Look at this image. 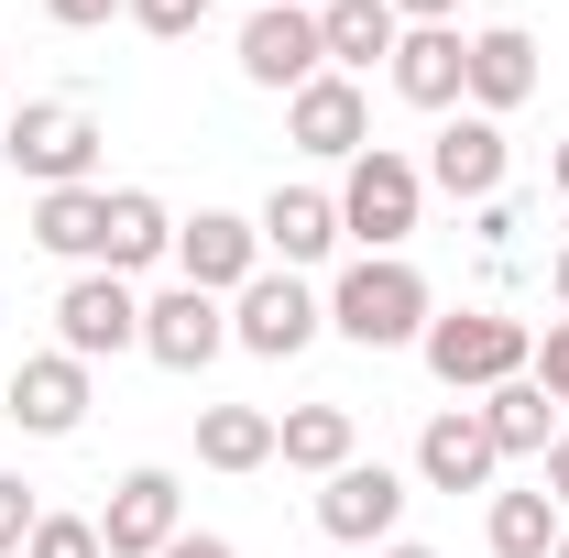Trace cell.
Listing matches in <instances>:
<instances>
[{"instance_id": "obj_1", "label": "cell", "mask_w": 569, "mask_h": 558, "mask_svg": "<svg viewBox=\"0 0 569 558\" xmlns=\"http://www.w3.org/2000/svg\"><path fill=\"white\" fill-rule=\"evenodd\" d=\"M427 275L406 263V252H361L351 275L329 285V329L351 350H406V340H427Z\"/></svg>"}, {"instance_id": "obj_2", "label": "cell", "mask_w": 569, "mask_h": 558, "mask_svg": "<svg viewBox=\"0 0 569 558\" xmlns=\"http://www.w3.org/2000/svg\"><path fill=\"white\" fill-rule=\"evenodd\" d=\"M427 372L449 383V395H493V383H515L526 361H537V340H526V318H493V307H460V318H427Z\"/></svg>"}, {"instance_id": "obj_33", "label": "cell", "mask_w": 569, "mask_h": 558, "mask_svg": "<svg viewBox=\"0 0 569 558\" xmlns=\"http://www.w3.org/2000/svg\"><path fill=\"white\" fill-rule=\"evenodd\" d=\"M164 558H241V548H230V537H176Z\"/></svg>"}, {"instance_id": "obj_18", "label": "cell", "mask_w": 569, "mask_h": 558, "mask_svg": "<svg viewBox=\"0 0 569 558\" xmlns=\"http://www.w3.org/2000/svg\"><path fill=\"white\" fill-rule=\"evenodd\" d=\"M252 230H263V252H274L284 275H296V263H318V252L340 241V198H329V187H274Z\"/></svg>"}, {"instance_id": "obj_16", "label": "cell", "mask_w": 569, "mask_h": 558, "mask_svg": "<svg viewBox=\"0 0 569 558\" xmlns=\"http://www.w3.org/2000/svg\"><path fill=\"white\" fill-rule=\"evenodd\" d=\"M176 263H187V285L198 296H241V285L263 275V230L230 209H198L187 230H176Z\"/></svg>"}, {"instance_id": "obj_3", "label": "cell", "mask_w": 569, "mask_h": 558, "mask_svg": "<svg viewBox=\"0 0 569 558\" xmlns=\"http://www.w3.org/2000/svg\"><path fill=\"white\" fill-rule=\"evenodd\" d=\"M99 142H110V132H99L77 99H22V110H11V132H0V165H11V176H33V187H88Z\"/></svg>"}, {"instance_id": "obj_20", "label": "cell", "mask_w": 569, "mask_h": 558, "mask_svg": "<svg viewBox=\"0 0 569 558\" xmlns=\"http://www.w3.org/2000/svg\"><path fill=\"white\" fill-rule=\"evenodd\" d=\"M176 252V219L153 187H110V241H99V275H142V263H164Z\"/></svg>"}, {"instance_id": "obj_6", "label": "cell", "mask_w": 569, "mask_h": 558, "mask_svg": "<svg viewBox=\"0 0 569 558\" xmlns=\"http://www.w3.org/2000/svg\"><path fill=\"white\" fill-rule=\"evenodd\" d=\"M56 350L67 361H110V350H142V296L121 275H77L56 296Z\"/></svg>"}, {"instance_id": "obj_31", "label": "cell", "mask_w": 569, "mask_h": 558, "mask_svg": "<svg viewBox=\"0 0 569 558\" xmlns=\"http://www.w3.org/2000/svg\"><path fill=\"white\" fill-rule=\"evenodd\" d=\"M44 11H56V22H67V33H99V22H110V11H121V0H44Z\"/></svg>"}, {"instance_id": "obj_9", "label": "cell", "mask_w": 569, "mask_h": 558, "mask_svg": "<svg viewBox=\"0 0 569 558\" xmlns=\"http://www.w3.org/2000/svg\"><path fill=\"white\" fill-rule=\"evenodd\" d=\"M395 99H406V110H460V99H471V33H460V22H406V44H395Z\"/></svg>"}, {"instance_id": "obj_22", "label": "cell", "mask_w": 569, "mask_h": 558, "mask_svg": "<svg viewBox=\"0 0 569 558\" xmlns=\"http://www.w3.org/2000/svg\"><path fill=\"white\" fill-rule=\"evenodd\" d=\"M482 427H493L503 460H548V438H559V406L537 395V372H515V383H493V395H482Z\"/></svg>"}, {"instance_id": "obj_23", "label": "cell", "mask_w": 569, "mask_h": 558, "mask_svg": "<svg viewBox=\"0 0 569 558\" xmlns=\"http://www.w3.org/2000/svg\"><path fill=\"white\" fill-rule=\"evenodd\" d=\"M351 438H361L351 406H296V417H274V460H284V471H318V482H329L340 460H361Z\"/></svg>"}, {"instance_id": "obj_17", "label": "cell", "mask_w": 569, "mask_h": 558, "mask_svg": "<svg viewBox=\"0 0 569 558\" xmlns=\"http://www.w3.org/2000/svg\"><path fill=\"white\" fill-rule=\"evenodd\" d=\"M526 99H537V33H526V22L471 33V110L503 121V110H526Z\"/></svg>"}, {"instance_id": "obj_25", "label": "cell", "mask_w": 569, "mask_h": 558, "mask_svg": "<svg viewBox=\"0 0 569 558\" xmlns=\"http://www.w3.org/2000/svg\"><path fill=\"white\" fill-rule=\"evenodd\" d=\"M559 504L548 492H493V515H482V537H493V558H548L559 548Z\"/></svg>"}, {"instance_id": "obj_7", "label": "cell", "mask_w": 569, "mask_h": 558, "mask_svg": "<svg viewBox=\"0 0 569 558\" xmlns=\"http://www.w3.org/2000/svg\"><path fill=\"white\" fill-rule=\"evenodd\" d=\"M318 67H329V44H318V11H307V0H263V11L241 22V77H252V88H284V99H296Z\"/></svg>"}, {"instance_id": "obj_37", "label": "cell", "mask_w": 569, "mask_h": 558, "mask_svg": "<svg viewBox=\"0 0 569 558\" xmlns=\"http://www.w3.org/2000/svg\"><path fill=\"white\" fill-rule=\"evenodd\" d=\"M548 558H569V526H559V548H548Z\"/></svg>"}, {"instance_id": "obj_5", "label": "cell", "mask_w": 569, "mask_h": 558, "mask_svg": "<svg viewBox=\"0 0 569 558\" xmlns=\"http://www.w3.org/2000/svg\"><path fill=\"white\" fill-rule=\"evenodd\" d=\"M318 329H329V296H307V275H252L230 296V340L252 361H296Z\"/></svg>"}, {"instance_id": "obj_10", "label": "cell", "mask_w": 569, "mask_h": 558, "mask_svg": "<svg viewBox=\"0 0 569 558\" xmlns=\"http://www.w3.org/2000/svg\"><path fill=\"white\" fill-rule=\"evenodd\" d=\"M395 515H406V482H395L383 460H340V471L318 482V526H329L340 548H383Z\"/></svg>"}, {"instance_id": "obj_19", "label": "cell", "mask_w": 569, "mask_h": 558, "mask_svg": "<svg viewBox=\"0 0 569 558\" xmlns=\"http://www.w3.org/2000/svg\"><path fill=\"white\" fill-rule=\"evenodd\" d=\"M33 241L56 263H88L99 275V241H110V187H44L33 198Z\"/></svg>"}, {"instance_id": "obj_29", "label": "cell", "mask_w": 569, "mask_h": 558, "mask_svg": "<svg viewBox=\"0 0 569 558\" xmlns=\"http://www.w3.org/2000/svg\"><path fill=\"white\" fill-rule=\"evenodd\" d=\"M526 372H537V395H548V406H569V318L537 340V361H526Z\"/></svg>"}, {"instance_id": "obj_32", "label": "cell", "mask_w": 569, "mask_h": 558, "mask_svg": "<svg viewBox=\"0 0 569 558\" xmlns=\"http://www.w3.org/2000/svg\"><path fill=\"white\" fill-rule=\"evenodd\" d=\"M395 22H460V0H395Z\"/></svg>"}, {"instance_id": "obj_24", "label": "cell", "mask_w": 569, "mask_h": 558, "mask_svg": "<svg viewBox=\"0 0 569 558\" xmlns=\"http://www.w3.org/2000/svg\"><path fill=\"white\" fill-rule=\"evenodd\" d=\"M198 460L209 471H263L274 460V417L263 406H198Z\"/></svg>"}, {"instance_id": "obj_15", "label": "cell", "mask_w": 569, "mask_h": 558, "mask_svg": "<svg viewBox=\"0 0 569 558\" xmlns=\"http://www.w3.org/2000/svg\"><path fill=\"white\" fill-rule=\"evenodd\" d=\"M284 132H296V153H361V142H372V99H361V77L318 67L296 99H284Z\"/></svg>"}, {"instance_id": "obj_27", "label": "cell", "mask_w": 569, "mask_h": 558, "mask_svg": "<svg viewBox=\"0 0 569 558\" xmlns=\"http://www.w3.org/2000/svg\"><path fill=\"white\" fill-rule=\"evenodd\" d=\"M33 526H44L33 482H22V471H0V558H22V548H33Z\"/></svg>"}, {"instance_id": "obj_28", "label": "cell", "mask_w": 569, "mask_h": 558, "mask_svg": "<svg viewBox=\"0 0 569 558\" xmlns=\"http://www.w3.org/2000/svg\"><path fill=\"white\" fill-rule=\"evenodd\" d=\"M121 11H132V22L153 33V44H187V33L209 22V0H121Z\"/></svg>"}, {"instance_id": "obj_14", "label": "cell", "mask_w": 569, "mask_h": 558, "mask_svg": "<svg viewBox=\"0 0 569 558\" xmlns=\"http://www.w3.org/2000/svg\"><path fill=\"white\" fill-rule=\"evenodd\" d=\"M11 427H33V438H77L88 427V361L67 350H33V361H11Z\"/></svg>"}, {"instance_id": "obj_30", "label": "cell", "mask_w": 569, "mask_h": 558, "mask_svg": "<svg viewBox=\"0 0 569 558\" xmlns=\"http://www.w3.org/2000/svg\"><path fill=\"white\" fill-rule=\"evenodd\" d=\"M537 492H548V504H559V515H569V427H559V438H548V471H537Z\"/></svg>"}, {"instance_id": "obj_34", "label": "cell", "mask_w": 569, "mask_h": 558, "mask_svg": "<svg viewBox=\"0 0 569 558\" xmlns=\"http://www.w3.org/2000/svg\"><path fill=\"white\" fill-rule=\"evenodd\" d=\"M383 558H438V548H417V537H383Z\"/></svg>"}, {"instance_id": "obj_21", "label": "cell", "mask_w": 569, "mask_h": 558, "mask_svg": "<svg viewBox=\"0 0 569 558\" xmlns=\"http://www.w3.org/2000/svg\"><path fill=\"white\" fill-rule=\"evenodd\" d=\"M318 44H329V67H395V44H406V22H395V0H318Z\"/></svg>"}, {"instance_id": "obj_8", "label": "cell", "mask_w": 569, "mask_h": 558, "mask_svg": "<svg viewBox=\"0 0 569 558\" xmlns=\"http://www.w3.org/2000/svg\"><path fill=\"white\" fill-rule=\"evenodd\" d=\"M176 537H187L176 471H121V482H110V515H99V548L110 558H164Z\"/></svg>"}, {"instance_id": "obj_35", "label": "cell", "mask_w": 569, "mask_h": 558, "mask_svg": "<svg viewBox=\"0 0 569 558\" xmlns=\"http://www.w3.org/2000/svg\"><path fill=\"white\" fill-rule=\"evenodd\" d=\"M548 285H559V307H569V241H559V263H548Z\"/></svg>"}, {"instance_id": "obj_13", "label": "cell", "mask_w": 569, "mask_h": 558, "mask_svg": "<svg viewBox=\"0 0 569 558\" xmlns=\"http://www.w3.org/2000/svg\"><path fill=\"white\" fill-rule=\"evenodd\" d=\"M142 350H153L164 372H209L219 350H230V307L198 296V285H176V296H153V307H142Z\"/></svg>"}, {"instance_id": "obj_38", "label": "cell", "mask_w": 569, "mask_h": 558, "mask_svg": "<svg viewBox=\"0 0 569 558\" xmlns=\"http://www.w3.org/2000/svg\"><path fill=\"white\" fill-rule=\"evenodd\" d=\"M307 11H318V0H307Z\"/></svg>"}, {"instance_id": "obj_12", "label": "cell", "mask_w": 569, "mask_h": 558, "mask_svg": "<svg viewBox=\"0 0 569 558\" xmlns=\"http://www.w3.org/2000/svg\"><path fill=\"white\" fill-rule=\"evenodd\" d=\"M503 165H515V153H503V121H482V110H460L449 132L427 142V187H438V198H471V209L503 198Z\"/></svg>"}, {"instance_id": "obj_11", "label": "cell", "mask_w": 569, "mask_h": 558, "mask_svg": "<svg viewBox=\"0 0 569 558\" xmlns=\"http://www.w3.org/2000/svg\"><path fill=\"white\" fill-rule=\"evenodd\" d=\"M503 471L493 427H482V406H438V417L417 427V482L427 492H482Z\"/></svg>"}, {"instance_id": "obj_4", "label": "cell", "mask_w": 569, "mask_h": 558, "mask_svg": "<svg viewBox=\"0 0 569 558\" xmlns=\"http://www.w3.org/2000/svg\"><path fill=\"white\" fill-rule=\"evenodd\" d=\"M417 198H427V165H406L395 142H361V153H351V187H340V241L395 252V241L417 230Z\"/></svg>"}, {"instance_id": "obj_26", "label": "cell", "mask_w": 569, "mask_h": 558, "mask_svg": "<svg viewBox=\"0 0 569 558\" xmlns=\"http://www.w3.org/2000/svg\"><path fill=\"white\" fill-rule=\"evenodd\" d=\"M22 558H110V548H99V515H44Z\"/></svg>"}, {"instance_id": "obj_36", "label": "cell", "mask_w": 569, "mask_h": 558, "mask_svg": "<svg viewBox=\"0 0 569 558\" xmlns=\"http://www.w3.org/2000/svg\"><path fill=\"white\" fill-rule=\"evenodd\" d=\"M548 176H559V198H569V142H559V153H548Z\"/></svg>"}]
</instances>
